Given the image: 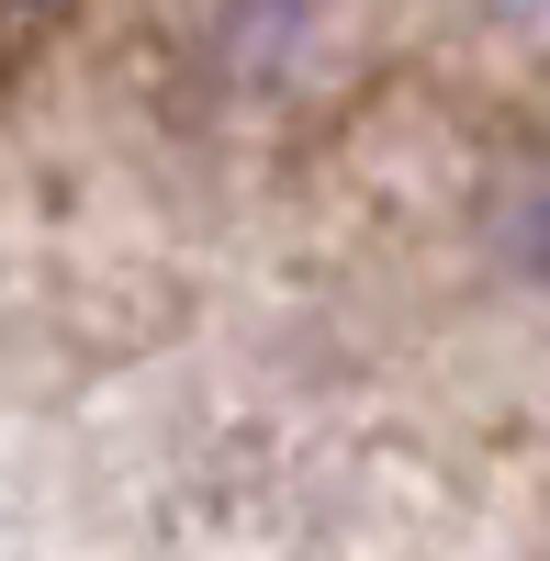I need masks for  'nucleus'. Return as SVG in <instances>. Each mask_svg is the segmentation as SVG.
Segmentation results:
<instances>
[{"mask_svg": "<svg viewBox=\"0 0 550 561\" xmlns=\"http://www.w3.org/2000/svg\"><path fill=\"white\" fill-rule=\"evenodd\" d=\"M528 248L550 259V169H539V192H528Z\"/></svg>", "mask_w": 550, "mask_h": 561, "instance_id": "1", "label": "nucleus"}]
</instances>
